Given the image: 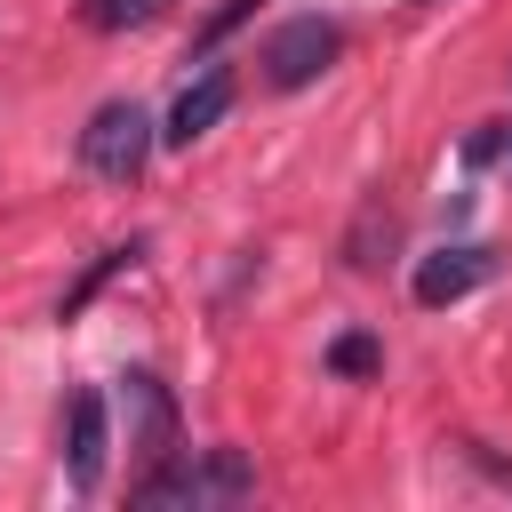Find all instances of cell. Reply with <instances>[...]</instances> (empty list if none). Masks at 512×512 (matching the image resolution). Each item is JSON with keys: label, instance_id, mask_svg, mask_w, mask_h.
<instances>
[{"label": "cell", "instance_id": "3", "mask_svg": "<svg viewBox=\"0 0 512 512\" xmlns=\"http://www.w3.org/2000/svg\"><path fill=\"white\" fill-rule=\"evenodd\" d=\"M336 56H344V32H336L328 16H296V24H280V32L264 40V80L288 96V88H312Z\"/></svg>", "mask_w": 512, "mask_h": 512}, {"label": "cell", "instance_id": "2", "mask_svg": "<svg viewBox=\"0 0 512 512\" xmlns=\"http://www.w3.org/2000/svg\"><path fill=\"white\" fill-rule=\"evenodd\" d=\"M80 160H88L104 184L144 176V160H152V120H144V104H96V120L80 128Z\"/></svg>", "mask_w": 512, "mask_h": 512}, {"label": "cell", "instance_id": "11", "mask_svg": "<svg viewBox=\"0 0 512 512\" xmlns=\"http://www.w3.org/2000/svg\"><path fill=\"white\" fill-rule=\"evenodd\" d=\"M248 16H256V0H224V8H216V16H208V24H200V40H192V48H200V56H208V48H216V40H224V32H232V24H248Z\"/></svg>", "mask_w": 512, "mask_h": 512}, {"label": "cell", "instance_id": "7", "mask_svg": "<svg viewBox=\"0 0 512 512\" xmlns=\"http://www.w3.org/2000/svg\"><path fill=\"white\" fill-rule=\"evenodd\" d=\"M128 416H136V448L144 456H176V408H168V392H160V376H128Z\"/></svg>", "mask_w": 512, "mask_h": 512}, {"label": "cell", "instance_id": "6", "mask_svg": "<svg viewBox=\"0 0 512 512\" xmlns=\"http://www.w3.org/2000/svg\"><path fill=\"white\" fill-rule=\"evenodd\" d=\"M224 104H232V72H216V64H208V72L168 104V128H160V136H168V144H192V136H208V128L224 120Z\"/></svg>", "mask_w": 512, "mask_h": 512}, {"label": "cell", "instance_id": "8", "mask_svg": "<svg viewBox=\"0 0 512 512\" xmlns=\"http://www.w3.org/2000/svg\"><path fill=\"white\" fill-rule=\"evenodd\" d=\"M136 256H144V240H120V248H104V256H96V264H88V272H80V280L64 288V304H56V320H80V304H88V296H96V288H104L112 272H128Z\"/></svg>", "mask_w": 512, "mask_h": 512}, {"label": "cell", "instance_id": "12", "mask_svg": "<svg viewBox=\"0 0 512 512\" xmlns=\"http://www.w3.org/2000/svg\"><path fill=\"white\" fill-rule=\"evenodd\" d=\"M504 152H512V136H504Z\"/></svg>", "mask_w": 512, "mask_h": 512}, {"label": "cell", "instance_id": "4", "mask_svg": "<svg viewBox=\"0 0 512 512\" xmlns=\"http://www.w3.org/2000/svg\"><path fill=\"white\" fill-rule=\"evenodd\" d=\"M488 272H496V256H488V248H472V240H456V248H432V256L416 264V280H408V288H416V304H432V312H440V304L472 296Z\"/></svg>", "mask_w": 512, "mask_h": 512}, {"label": "cell", "instance_id": "10", "mask_svg": "<svg viewBox=\"0 0 512 512\" xmlns=\"http://www.w3.org/2000/svg\"><path fill=\"white\" fill-rule=\"evenodd\" d=\"M328 368H336V376H376V368H384V352H376V336H360V328H352V336H336V344H328Z\"/></svg>", "mask_w": 512, "mask_h": 512}, {"label": "cell", "instance_id": "9", "mask_svg": "<svg viewBox=\"0 0 512 512\" xmlns=\"http://www.w3.org/2000/svg\"><path fill=\"white\" fill-rule=\"evenodd\" d=\"M168 0H80V24L88 32H128V24H152Z\"/></svg>", "mask_w": 512, "mask_h": 512}, {"label": "cell", "instance_id": "1", "mask_svg": "<svg viewBox=\"0 0 512 512\" xmlns=\"http://www.w3.org/2000/svg\"><path fill=\"white\" fill-rule=\"evenodd\" d=\"M256 488V464L240 456V448H208V456H176V464H160V472H144L136 480V504H152V512H200V504H240Z\"/></svg>", "mask_w": 512, "mask_h": 512}, {"label": "cell", "instance_id": "5", "mask_svg": "<svg viewBox=\"0 0 512 512\" xmlns=\"http://www.w3.org/2000/svg\"><path fill=\"white\" fill-rule=\"evenodd\" d=\"M104 448H112L104 392H72V408H64V472H72V488H96L104 480Z\"/></svg>", "mask_w": 512, "mask_h": 512}]
</instances>
